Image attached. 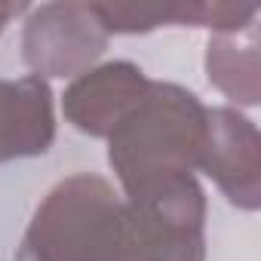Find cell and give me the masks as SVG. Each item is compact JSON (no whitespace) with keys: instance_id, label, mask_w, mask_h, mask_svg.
I'll return each mask as SVG.
<instances>
[{"instance_id":"obj_2","label":"cell","mask_w":261,"mask_h":261,"mask_svg":"<svg viewBox=\"0 0 261 261\" xmlns=\"http://www.w3.org/2000/svg\"><path fill=\"white\" fill-rule=\"evenodd\" d=\"M108 261H206V191L197 175L123 197Z\"/></svg>"},{"instance_id":"obj_8","label":"cell","mask_w":261,"mask_h":261,"mask_svg":"<svg viewBox=\"0 0 261 261\" xmlns=\"http://www.w3.org/2000/svg\"><path fill=\"white\" fill-rule=\"evenodd\" d=\"M209 83L237 105H258L261 98V62L255 28L246 31V43L237 34H215L206 46Z\"/></svg>"},{"instance_id":"obj_10","label":"cell","mask_w":261,"mask_h":261,"mask_svg":"<svg viewBox=\"0 0 261 261\" xmlns=\"http://www.w3.org/2000/svg\"><path fill=\"white\" fill-rule=\"evenodd\" d=\"M31 7L28 4H13V0H0V34L7 31V25L16 19V16H22V13H28Z\"/></svg>"},{"instance_id":"obj_7","label":"cell","mask_w":261,"mask_h":261,"mask_svg":"<svg viewBox=\"0 0 261 261\" xmlns=\"http://www.w3.org/2000/svg\"><path fill=\"white\" fill-rule=\"evenodd\" d=\"M56 142L53 89L43 77L0 80V163L40 157Z\"/></svg>"},{"instance_id":"obj_9","label":"cell","mask_w":261,"mask_h":261,"mask_svg":"<svg viewBox=\"0 0 261 261\" xmlns=\"http://www.w3.org/2000/svg\"><path fill=\"white\" fill-rule=\"evenodd\" d=\"M101 28L111 34H148L160 25H178V4H92Z\"/></svg>"},{"instance_id":"obj_3","label":"cell","mask_w":261,"mask_h":261,"mask_svg":"<svg viewBox=\"0 0 261 261\" xmlns=\"http://www.w3.org/2000/svg\"><path fill=\"white\" fill-rule=\"evenodd\" d=\"M123 197L101 175L62 178L37 206L16 261H108Z\"/></svg>"},{"instance_id":"obj_6","label":"cell","mask_w":261,"mask_h":261,"mask_svg":"<svg viewBox=\"0 0 261 261\" xmlns=\"http://www.w3.org/2000/svg\"><path fill=\"white\" fill-rule=\"evenodd\" d=\"M151 80L133 62H105L74 77L62 95L65 120L83 136L108 139L139 108Z\"/></svg>"},{"instance_id":"obj_1","label":"cell","mask_w":261,"mask_h":261,"mask_svg":"<svg viewBox=\"0 0 261 261\" xmlns=\"http://www.w3.org/2000/svg\"><path fill=\"white\" fill-rule=\"evenodd\" d=\"M206 111L191 89L151 80L139 108L108 136V163L123 197L200 169Z\"/></svg>"},{"instance_id":"obj_4","label":"cell","mask_w":261,"mask_h":261,"mask_svg":"<svg viewBox=\"0 0 261 261\" xmlns=\"http://www.w3.org/2000/svg\"><path fill=\"white\" fill-rule=\"evenodd\" d=\"M108 49L92 4H40L28 10L22 31V59L37 77H80Z\"/></svg>"},{"instance_id":"obj_5","label":"cell","mask_w":261,"mask_h":261,"mask_svg":"<svg viewBox=\"0 0 261 261\" xmlns=\"http://www.w3.org/2000/svg\"><path fill=\"white\" fill-rule=\"evenodd\" d=\"M200 169L218 185L230 206L261 209V136L258 126L237 108L206 111V145Z\"/></svg>"}]
</instances>
